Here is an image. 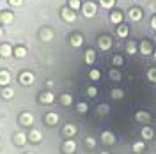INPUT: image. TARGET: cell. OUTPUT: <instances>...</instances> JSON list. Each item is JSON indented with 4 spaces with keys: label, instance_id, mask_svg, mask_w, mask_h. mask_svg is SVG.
<instances>
[{
    "label": "cell",
    "instance_id": "obj_1",
    "mask_svg": "<svg viewBox=\"0 0 156 154\" xmlns=\"http://www.w3.org/2000/svg\"><path fill=\"white\" fill-rule=\"evenodd\" d=\"M83 14L89 16V18H92V16L96 14V5H94L92 2H87V4L83 5Z\"/></svg>",
    "mask_w": 156,
    "mask_h": 154
},
{
    "label": "cell",
    "instance_id": "obj_2",
    "mask_svg": "<svg viewBox=\"0 0 156 154\" xmlns=\"http://www.w3.org/2000/svg\"><path fill=\"white\" fill-rule=\"evenodd\" d=\"M20 82H21L23 85H32V83H34V75H32V73H21Z\"/></svg>",
    "mask_w": 156,
    "mask_h": 154
},
{
    "label": "cell",
    "instance_id": "obj_3",
    "mask_svg": "<svg viewBox=\"0 0 156 154\" xmlns=\"http://www.w3.org/2000/svg\"><path fill=\"white\" fill-rule=\"evenodd\" d=\"M39 101H41V103H46V105H50V103H53V101H55V96H53L51 92H43V94L39 96Z\"/></svg>",
    "mask_w": 156,
    "mask_h": 154
},
{
    "label": "cell",
    "instance_id": "obj_4",
    "mask_svg": "<svg viewBox=\"0 0 156 154\" xmlns=\"http://www.w3.org/2000/svg\"><path fill=\"white\" fill-rule=\"evenodd\" d=\"M101 140H103V144L112 145L114 142H115V136H114V133H110V131H105V133L101 135Z\"/></svg>",
    "mask_w": 156,
    "mask_h": 154
},
{
    "label": "cell",
    "instance_id": "obj_5",
    "mask_svg": "<svg viewBox=\"0 0 156 154\" xmlns=\"http://www.w3.org/2000/svg\"><path fill=\"white\" fill-rule=\"evenodd\" d=\"M12 19H14V14L12 12H7V11L0 12V23H11Z\"/></svg>",
    "mask_w": 156,
    "mask_h": 154
},
{
    "label": "cell",
    "instance_id": "obj_6",
    "mask_svg": "<svg viewBox=\"0 0 156 154\" xmlns=\"http://www.w3.org/2000/svg\"><path fill=\"white\" fill-rule=\"evenodd\" d=\"M62 18L66 19V21H75L76 16H75V12L69 9V7H66V9H62Z\"/></svg>",
    "mask_w": 156,
    "mask_h": 154
},
{
    "label": "cell",
    "instance_id": "obj_7",
    "mask_svg": "<svg viewBox=\"0 0 156 154\" xmlns=\"http://www.w3.org/2000/svg\"><path fill=\"white\" fill-rule=\"evenodd\" d=\"M0 55H2V57H11V55H12V48H11V44H2V46H0Z\"/></svg>",
    "mask_w": 156,
    "mask_h": 154
},
{
    "label": "cell",
    "instance_id": "obj_8",
    "mask_svg": "<svg viewBox=\"0 0 156 154\" xmlns=\"http://www.w3.org/2000/svg\"><path fill=\"white\" fill-rule=\"evenodd\" d=\"M64 151L68 154H73L76 151V144L73 142V140H66V144H64Z\"/></svg>",
    "mask_w": 156,
    "mask_h": 154
},
{
    "label": "cell",
    "instance_id": "obj_9",
    "mask_svg": "<svg viewBox=\"0 0 156 154\" xmlns=\"http://www.w3.org/2000/svg\"><path fill=\"white\" fill-rule=\"evenodd\" d=\"M25 142H27V135L25 133H16L14 135V144L16 145H25Z\"/></svg>",
    "mask_w": 156,
    "mask_h": 154
},
{
    "label": "cell",
    "instance_id": "obj_10",
    "mask_svg": "<svg viewBox=\"0 0 156 154\" xmlns=\"http://www.w3.org/2000/svg\"><path fill=\"white\" fill-rule=\"evenodd\" d=\"M110 44H112V41H110V37H108V36H103V37L99 39V48L108 50V48H110Z\"/></svg>",
    "mask_w": 156,
    "mask_h": 154
},
{
    "label": "cell",
    "instance_id": "obj_11",
    "mask_svg": "<svg viewBox=\"0 0 156 154\" xmlns=\"http://www.w3.org/2000/svg\"><path fill=\"white\" fill-rule=\"evenodd\" d=\"M21 122L25 126H32L34 124V115H32V114H23V115H21Z\"/></svg>",
    "mask_w": 156,
    "mask_h": 154
},
{
    "label": "cell",
    "instance_id": "obj_12",
    "mask_svg": "<svg viewBox=\"0 0 156 154\" xmlns=\"http://www.w3.org/2000/svg\"><path fill=\"white\" fill-rule=\"evenodd\" d=\"M46 122H48L50 126L57 124V122H58V115L55 114V112H50L48 115H46Z\"/></svg>",
    "mask_w": 156,
    "mask_h": 154
},
{
    "label": "cell",
    "instance_id": "obj_13",
    "mask_svg": "<svg viewBox=\"0 0 156 154\" xmlns=\"http://www.w3.org/2000/svg\"><path fill=\"white\" fill-rule=\"evenodd\" d=\"M29 140H30V142H34V144H37V142H41V133H39L37 129H34V131H30V135H29Z\"/></svg>",
    "mask_w": 156,
    "mask_h": 154
},
{
    "label": "cell",
    "instance_id": "obj_14",
    "mask_svg": "<svg viewBox=\"0 0 156 154\" xmlns=\"http://www.w3.org/2000/svg\"><path fill=\"white\" fill-rule=\"evenodd\" d=\"M110 19H112V23H121V21H122V12H121V11L112 12V14H110Z\"/></svg>",
    "mask_w": 156,
    "mask_h": 154
},
{
    "label": "cell",
    "instance_id": "obj_15",
    "mask_svg": "<svg viewBox=\"0 0 156 154\" xmlns=\"http://www.w3.org/2000/svg\"><path fill=\"white\" fill-rule=\"evenodd\" d=\"M68 7L71 11H78L80 7H82V2H80V0H69V2H68Z\"/></svg>",
    "mask_w": 156,
    "mask_h": 154
},
{
    "label": "cell",
    "instance_id": "obj_16",
    "mask_svg": "<svg viewBox=\"0 0 156 154\" xmlns=\"http://www.w3.org/2000/svg\"><path fill=\"white\" fill-rule=\"evenodd\" d=\"M9 73L7 71H0V85H7L9 83Z\"/></svg>",
    "mask_w": 156,
    "mask_h": 154
},
{
    "label": "cell",
    "instance_id": "obj_17",
    "mask_svg": "<svg viewBox=\"0 0 156 154\" xmlns=\"http://www.w3.org/2000/svg\"><path fill=\"white\" fill-rule=\"evenodd\" d=\"M64 135L66 136H73V135H76V128L73 124H68L66 128H64Z\"/></svg>",
    "mask_w": 156,
    "mask_h": 154
},
{
    "label": "cell",
    "instance_id": "obj_18",
    "mask_svg": "<svg viewBox=\"0 0 156 154\" xmlns=\"http://www.w3.org/2000/svg\"><path fill=\"white\" fill-rule=\"evenodd\" d=\"M140 51H142V55H149V53H151V44H149L147 41H142V44H140Z\"/></svg>",
    "mask_w": 156,
    "mask_h": 154
},
{
    "label": "cell",
    "instance_id": "obj_19",
    "mask_svg": "<svg viewBox=\"0 0 156 154\" xmlns=\"http://www.w3.org/2000/svg\"><path fill=\"white\" fill-rule=\"evenodd\" d=\"M60 103L64 106H69L71 103H73V97H71V94H62L60 96Z\"/></svg>",
    "mask_w": 156,
    "mask_h": 154
},
{
    "label": "cell",
    "instance_id": "obj_20",
    "mask_svg": "<svg viewBox=\"0 0 156 154\" xmlns=\"http://www.w3.org/2000/svg\"><path fill=\"white\" fill-rule=\"evenodd\" d=\"M94 58H96L94 50H87V53H85V62H87V64H92V62H94Z\"/></svg>",
    "mask_w": 156,
    "mask_h": 154
},
{
    "label": "cell",
    "instance_id": "obj_21",
    "mask_svg": "<svg viewBox=\"0 0 156 154\" xmlns=\"http://www.w3.org/2000/svg\"><path fill=\"white\" fill-rule=\"evenodd\" d=\"M14 55L18 58H23L25 55H27V50L23 48V46H18V48H14Z\"/></svg>",
    "mask_w": 156,
    "mask_h": 154
},
{
    "label": "cell",
    "instance_id": "obj_22",
    "mask_svg": "<svg viewBox=\"0 0 156 154\" xmlns=\"http://www.w3.org/2000/svg\"><path fill=\"white\" fill-rule=\"evenodd\" d=\"M129 16H131V19H140L142 18V12H140V9H131L129 11Z\"/></svg>",
    "mask_w": 156,
    "mask_h": 154
},
{
    "label": "cell",
    "instance_id": "obj_23",
    "mask_svg": "<svg viewBox=\"0 0 156 154\" xmlns=\"http://www.w3.org/2000/svg\"><path fill=\"white\" fill-rule=\"evenodd\" d=\"M144 149H146V144H144V142H136V144L133 145V151H135V154L142 152Z\"/></svg>",
    "mask_w": 156,
    "mask_h": 154
},
{
    "label": "cell",
    "instance_id": "obj_24",
    "mask_svg": "<svg viewBox=\"0 0 156 154\" xmlns=\"http://www.w3.org/2000/svg\"><path fill=\"white\" fill-rule=\"evenodd\" d=\"M71 44H73V46H80V44H82V36H73V37H71Z\"/></svg>",
    "mask_w": 156,
    "mask_h": 154
},
{
    "label": "cell",
    "instance_id": "obj_25",
    "mask_svg": "<svg viewBox=\"0 0 156 154\" xmlns=\"http://www.w3.org/2000/svg\"><path fill=\"white\" fill-rule=\"evenodd\" d=\"M89 76H90V80H98V78L101 76V73H99V69H92L89 73Z\"/></svg>",
    "mask_w": 156,
    "mask_h": 154
},
{
    "label": "cell",
    "instance_id": "obj_26",
    "mask_svg": "<svg viewBox=\"0 0 156 154\" xmlns=\"http://www.w3.org/2000/svg\"><path fill=\"white\" fill-rule=\"evenodd\" d=\"M142 136H144V138H151V136H153V129H151V128H144V129H142Z\"/></svg>",
    "mask_w": 156,
    "mask_h": 154
},
{
    "label": "cell",
    "instance_id": "obj_27",
    "mask_svg": "<svg viewBox=\"0 0 156 154\" xmlns=\"http://www.w3.org/2000/svg\"><path fill=\"white\" fill-rule=\"evenodd\" d=\"M128 32H129V30H128V27H119V30H117V34H119L121 37H126Z\"/></svg>",
    "mask_w": 156,
    "mask_h": 154
},
{
    "label": "cell",
    "instance_id": "obj_28",
    "mask_svg": "<svg viewBox=\"0 0 156 154\" xmlns=\"http://www.w3.org/2000/svg\"><path fill=\"white\" fill-rule=\"evenodd\" d=\"M136 119H138V121H149L151 117L147 115L146 112H138V114H136Z\"/></svg>",
    "mask_w": 156,
    "mask_h": 154
},
{
    "label": "cell",
    "instance_id": "obj_29",
    "mask_svg": "<svg viewBox=\"0 0 156 154\" xmlns=\"http://www.w3.org/2000/svg\"><path fill=\"white\" fill-rule=\"evenodd\" d=\"M76 108H78V112H80V114H87V110H89L85 103H78V106H76Z\"/></svg>",
    "mask_w": 156,
    "mask_h": 154
},
{
    "label": "cell",
    "instance_id": "obj_30",
    "mask_svg": "<svg viewBox=\"0 0 156 154\" xmlns=\"http://www.w3.org/2000/svg\"><path fill=\"white\" fill-rule=\"evenodd\" d=\"M114 4H115V0H101V5H103V7H112V5H114Z\"/></svg>",
    "mask_w": 156,
    "mask_h": 154
},
{
    "label": "cell",
    "instance_id": "obj_31",
    "mask_svg": "<svg viewBox=\"0 0 156 154\" xmlns=\"http://www.w3.org/2000/svg\"><path fill=\"white\" fill-rule=\"evenodd\" d=\"M2 96L5 97V99H11V96H12V90H11V89H5V90H4V94H2Z\"/></svg>",
    "mask_w": 156,
    "mask_h": 154
},
{
    "label": "cell",
    "instance_id": "obj_32",
    "mask_svg": "<svg viewBox=\"0 0 156 154\" xmlns=\"http://www.w3.org/2000/svg\"><path fill=\"white\" fill-rule=\"evenodd\" d=\"M11 5H14V7H18V5H21L23 4V0H9Z\"/></svg>",
    "mask_w": 156,
    "mask_h": 154
},
{
    "label": "cell",
    "instance_id": "obj_33",
    "mask_svg": "<svg viewBox=\"0 0 156 154\" xmlns=\"http://www.w3.org/2000/svg\"><path fill=\"white\" fill-rule=\"evenodd\" d=\"M112 96L115 97V99H119V97L122 96V92H121V90H112Z\"/></svg>",
    "mask_w": 156,
    "mask_h": 154
},
{
    "label": "cell",
    "instance_id": "obj_34",
    "mask_svg": "<svg viewBox=\"0 0 156 154\" xmlns=\"http://www.w3.org/2000/svg\"><path fill=\"white\" fill-rule=\"evenodd\" d=\"M135 44H133V43H129V44H128V51H129V53H135Z\"/></svg>",
    "mask_w": 156,
    "mask_h": 154
},
{
    "label": "cell",
    "instance_id": "obj_35",
    "mask_svg": "<svg viewBox=\"0 0 156 154\" xmlns=\"http://www.w3.org/2000/svg\"><path fill=\"white\" fill-rule=\"evenodd\" d=\"M114 64H115V66H121V64H122V57H115L114 58Z\"/></svg>",
    "mask_w": 156,
    "mask_h": 154
},
{
    "label": "cell",
    "instance_id": "obj_36",
    "mask_svg": "<svg viewBox=\"0 0 156 154\" xmlns=\"http://www.w3.org/2000/svg\"><path fill=\"white\" fill-rule=\"evenodd\" d=\"M87 92H89V96H96V92H98V90L94 89V87H90V89H89Z\"/></svg>",
    "mask_w": 156,
    "mask_h": 154
},
{
    "label": "cell",
    "instance_id": "obj_37",
    "mask_svg": "<svg viewBox=\"0 0 156 154\" xmlns=\"http://www.w3.org/2000/svg\"><path fill=\"white\" fill-rule=\"evenodd\" d=\"M99 110H101V114H107L108 106H107V105H103V106H101V108H99V106H98V112H99Z\"/></svg>",
    "mask_w": 156,
    "mask_h": 154
},
{
    "label": "cell",
    "instance_id": "obj_38",
    "mask_svg": "<svg viewBox=\"0 0 156 154\" xmlns=\"http://www.w3.org/2000/svg\"><path fill=\"white\" fill-rule=\"evenodd\" d=\"M87 145L89 147H94V138H87Z\"/></svg>",
    "mask_w": 156,
    "mask_h": 154
},
{
    "label": "cell",
    "instance_id": "obj_39",
    "mask_svg": "<svg viewBox=\"0 0 156 154\" xmlns=\"http://www.w3.org/2000/svg\"><path fill=\"white\" fill-rule=\"evenodd\" d=\"M149 78H151V80H156V71H154V69L149 73Z\"/></svg>",
    "mask_w": 156,
    "mask_h": 154
},
{
    "label": "cell",
    "instance_id": "obj_40",
    "mask_svg": "<svg viewBox=\"0 0 156 154\" xmlns=\"http://www.w3.org/2000/svg\"><path fill=\"white\" fill-rule=\"evenodd\" d=\"M110 76L115 78V80H117V78H119V73H117V71H112V73H110Z\"/></svg>",
    "mask_w": 156,
    "mask_h": 154
},
{
    "label": "cell",
    "instance_id": "obj_41",
    "mask_svg": "<svg viewBox=\"0 0 156 154\" xmlns=\"http://www.w3.org/2000/svg\"><path fill=\"white\" fill-rule=\"evenodd\" d=\"M151 27H153V29L156 30V16H154L153 19H151Z\"/></svg>",
    "mask_w": 156,
    "mask_h": 154
},
{
    "label": "cell",
    "instance_id": "obj_42",
    "mask_svg": "<svg viewBox=\"0 0 156 154\" xmlns=\"http://www.w3.org/2000/svg\"><path fill=\"white\" fill-rule=\"evenodd\" d=\"M0 36H2V27H0Z\"/></svg>",
    "mask_w": 156,
    "mask_h": 154
},
{
    "label": "cell",
    "instance_id": "obj_43",
    "mask_svg": "<svg viewBox=\"0 0 156 154\" xmlns=\"http://www.w3.org/2000/svg\"><path fill=\"white\" fill-rule=\"evenodd\" d=\"M103 154H108V152H103Z\"/></svg>",
    "mask_w": 156,
    "mask_h": 154
},
{
    "label": "cell",
    "instance_id": "obj_44",
    "mask_svg": "<svg viewBox=\"0 0 156 154\" xmlns=\"http://www.w3.org/2000/svg\"><path fill=\"white\" fill-rule=\"evenodd\" d=\"M29 154H32V152H29Z\"/></svg>",
    "mask_w": 156,
    "mask_h": 154
},
{
    "label": "cell",
    "instance_id": "obj_45",
    "mask_svg": "<svg viewBox=\"0 0 156 154\" xmlns=\"http://www.w3.org/2000/svg\"><path fill=\"white\" fill-rule=\"evenodd\" d=\"M89 2H90V0H89Z\"/></svg>",
    "mask_w": 156,
    "mask_h": 154
},
{
    "label": "cell",
    "instance_id": "obj_46",
    "mask_svg": "<svg viewBox=\"0 0 156 154\" xmlns=\"http://www.w3.org/2000/svg\"><path fill=\"white\" fill-rule=\"evenodd\" d=\"M154 57H156V55H154Z\"/></svg>",
    "mask_w": 156,
    "mask_h": 154
}]
</instances>
